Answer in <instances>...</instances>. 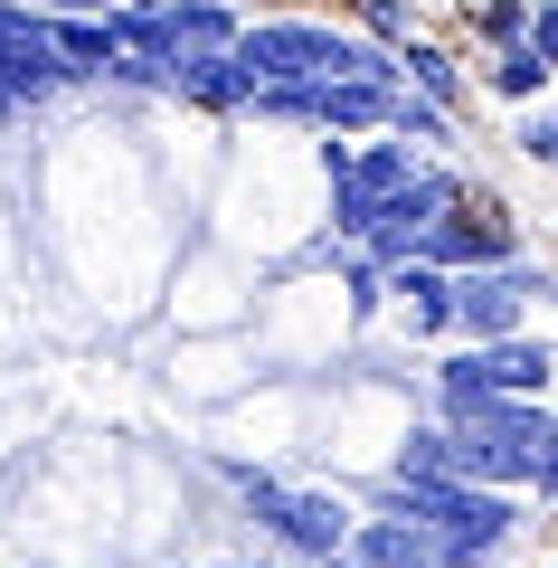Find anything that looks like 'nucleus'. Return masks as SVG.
Segmentation results:
<instances>
[{
	"label": "nucleus",
	"instance_id": "2",
	"mask_svg": "<svg viewBox=\"0 0 558 568\" xmlns=\"http://www.w3.org/2000/svg\"><path fill=\"white\" fill-rule=\"evenodd\" d=\"M549 294V275H539L530 256L511 265H464V275H445V332H464V342H501V332H530V304Z\"/></svg>",
	"mask_w": 558,
	"mask_h": 568
},
{
	"label": "nucleus",
	"instance_id": "13",
	"mask_svg": "<svg viewBox=\"0 0 558 568\" xmlns=\"http://www.w3.org/2000/svg\"><path fill=\"white\" fill-rule=\"evenodd\" d=\"M379 133H398V142H417V152H436V142H455V114H445L436 95H417V85H388V123Z\"/></svg>",
	"mask_w": 558,
	"mask_h": 568
},
{
	"label": "nucleus",
	"instance_id": "20",
	"mask_svg": "<svg viewBox=\"0 0 558 568\" xmlns=\"http://www.w3.org/2000/svg\"><path fill=\"white\" fill-rule=\"evenodd\" d=\"M219 568H237V559H219Z\"/></svg>",
	"mask_w": 558,
	"mask_h": 568
},
{
	"label": "nucleus",
	"instance_id": "11",
	"mask_svg": "<svg viewBox=\"0 0 558 568\" xmlns=\"http://www.w3.org/2000/svg\"><path fill=\"white\" fill-rule=\"evenodd\" d=\"M549 77H558V58H539L530 39H501L493 58H483V95H501V104H539Z\"/></svg>",
	"mask_w": 558,
	"mask_h": 568
},
{
	"label": "nucleus",
	"instance_id": "15",
	"mask_svg": "<svg viewBox=\"0 0 558 568\" xmlns=\"http://www.w3.org/2000/svg\"><path fill=\"white\" fill-rule=\"evenodd\" d=\"M464 20L483 29V48H501V39H520V20H530V0H464Z\"/></svg>",
	"mask_w": 558,
	"mask_h": 568
},
{
	"label": "nucleus",
	"instance_id": "14",
	"mask_svg": "<svg viewBox=\"0 0 558 568\" xmlns=\"http://www.w3.org/2000/svg\"><path fill=\"white\" fill-rule=\"evenodd\" d=\"M161 20H171V58L180 48H227L237 39V10L227 0H161Z\"/></svg>",
	"mask_w": 558,
	"mask_h": 568
},
{
	"label": "nucleus",
	"instance_id": "17",
	"mask_svg": "<svg viewBox=\"0 0 558 568\" xmlns=\"http://www.w3.org/2000/svg\"><path fill=\"white\" fill-rule=\"evenodd\" d=\"M407 29H417V10H407V0H359V39H379V48H398Z\"/></svg>",
	"mask_w": 558,
	"mask_h": 568
},
{
	"label": "nucleus",
	"instance_id": "19",
	"mask_svg": "<svg viewBox=\"0 0 558 568\" xmlns=\"http://www.w3.org/2000/svg\"><path fill=\"white\" fill-rule=\"evenodd\" d=\"M0 123H20V104H10V85H0Z\"/></svg>",
	"mask_w": 558,
	"mask_h": 568
},
{
	"label": "nucleus",
	"instance_id": "12",
	"mask_svg": "<svg viewBox=\"0 0 558 568\" xmlns=\"http://www.w3.org/2000/svg\"><path fill=\"white\" fill-rule=\"evenodd\" d=\"M388 58H398V85H417V95H436L445 114H464V67L445 58V48L426 39V29H407V39L388 48Z\"/></svg>",
	"mask_w": 558,
	"mask_h": 568
},
{
	"label": "nucleus",
	"instance_id": "4",
	"mask_svg": "<svg viewBox=\"0 0 558 568\" xmlns=\"http://www.w3.org/2000/svg\"><path fill=\"white\" fill-rule=\"evenodd\" d=\"M246 511L265 521V540H275L284 559H332V549L351 540V521H359L341 493H322V484H284V474L246 493Z\"/></svg>",
	"mask_w": 558,
	"mask_h": 568
},
{
	"label": "nucleus",
	"instance_id": "9",
	"mask_svg": "<svg viewBox=\"0 0 558 568\" xmlns=\"http://www.w3.org/2000/svg\"><path fill=\"white\" fill-rule=\"evenodd\" d=\"M351 559H369V568H445V549L426 540L417 521H407V511H379V521H351Z\"/></svg>",
	"mask_w": 558,
	"mask_h": 568
},
{
	"label": "nucleus",
	"instance_id": "1",
	"mask_svg": "<svg viewBox=\"0 0 558 568\" xmlns=\"http://www.w3.org/2000/svg\"><path fill=\"white\" fill-rule=\"evenodd\" d=\"M388 511H407L445 549V568H501L539 503H520L501 484H455V474H398L388 465Z\"/></svg>",
	"mask_w": 558,
	"mask_h": 568
},
{
	"label": "nucleus",
	"instance_id": "8",
	"mask_svg": "<svg viewBox=\"0 0 558 568\" xmlns=\"http://www.w3.org/2000/svg\"><path fill=\"white\" fill-rule=\"evenodd\" d=\"M388 77H313V133H379Z\"/></svg>",
	"mask_w": 558,
	"mask_h": 568
},
{
	"label": "nucleus",
	"instance_id": "10",
	"mask_svg": "<svg viewBox=\"0 0 558 568\" xmlns=\"http://www.w3.org/2000/svg\"><path fill=\"white\" fill-rule=\"evenodd\" d=\"M48 39H58L67 77L95 85L104 67H114V10H48Z\"/></svg>",
	"mask_w": 558,
	"mask_h": 568
},
{
	"label": "nucleus",
	"instance_id": "5",
	"mask_svg": "<svg viewBox=\"0 0 558 568\" xmlns=\"http://www.w3.org/2000/svg\"><path fill=\"white\" fill-rule=\"evenodd\" d=\"M0 85H10V104H58L67 85V58H58V39H48V10H29V0H0Z\"/></svg>",
	"mask_w": 558,
	"mask_h": 568
},
{
	"label": "nucleus",
	"instance_id": "16",
	"mask_svg": "<svg viewBox=\"0 0 558 568\" xmlns=\"http://www.w3.org/2000/svg\"><path fill=\"white\" fill-rule=\"evenodd\" d=\"M511 152H520V162H558V114H549V95H539L530 114H520V133H511Z\"/></svg>",
	"mask_w": 558,
	"mask_h": 568
},
{
	"label": "nucleus",
	"instance_id": "18",
	"mask_svg": "<svg viewBox=\"0 0 558 568\" xmlns=\"http://www.w3.org/2000/svg\"><path fill=\"white\" fill-rule=\"evenodd\" d=\"M303 568H369V559H351V549H332V559H303Z\"/></svg>",
	"mask_w": 558,
	"mask_h": 568
},
{
	"label": "nucleus",
	"instance_id": "6",
	"mask_svg": "<svg viewBox=\"0 0 558 568\" xmlns=\"http://www.w3.org/2000/svg\"><path fill=\"white\" fill-rule=\"evenodd\" d=\"M246 85H256V77H246L227 48H180V58H171V104H200V114H237Z\"/></svg>",
	"mask_w": 558,
	"mask_h": 568
},
{
	"label": "nucleus",
	"instance_id": "3",
	"mask_svg": "<svg viewBox=\"0 0 558 568\" xmlns=\"http://www.w3.org/2000/svg\"><path fill=\"white\" fill-rule=\"evenodd\" d=\"M417 256H426V265H445V275H464V265H511V256H520V219L464 181L455 200H445L436 219L417 227Z\"/></svg>",
	"mask_w": 558,
	"mask_h": 568
},
{
	"label": "nucleus",
	"instance_id": "7",
	"mask_svg": "<svg viewBox=\"0 0 558 568\" xmlns=\"http://www.w3.org/2000/svg\"><path fill=\"white\" fill-rule=\"evenodd\" d=\"M474 351V379L501 388V398H539L549 388V342L539 332H501V342H464Z\"/></svg>",
	"mask_w": 558,
	"mask_h": 568
}]
</instances>
